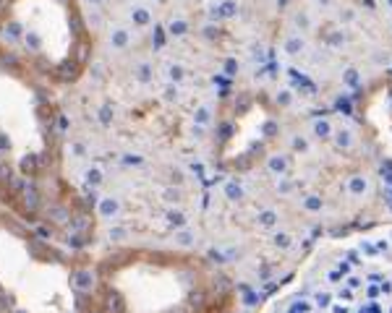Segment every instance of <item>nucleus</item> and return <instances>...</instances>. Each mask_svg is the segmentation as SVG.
I'll return each mask as SVG.
<instances>
[{"instance_id": "obj_1", "label": "nucleus", "mask_w": 392, "mask_h": 313, "mask_svg": "<svg viewBox=\"0 0 392 313\" xmlns=\"http://www.w3.org/2000/svg\"><path fill=\"white\" fill-rule=\"evenodd\" d=\"M267 313H392V232L327 258Z\"/></svg>"}, {"instance_id": "obj_18", "label": "nucleus", "mask_w": 392, "mask_h": 313, "mask_svg": "<svg viewBox=\"0 0 392 313\" xmlns=\"http://www.w3.org/2000/svg\"><path fill=\"white\" fill-rule=\"evenodd\" d=\"M87 3H89V5H94V8H100V5L105 3V0H87Z\"/></svg>"}, {"instance_id": "obj_6", "label": "nucleus", "mask_w": 392, "mask_h": 313, "mask_svg": "<svg viewBox=\"0 0 392 313\" xmlns=\"http://www.w3.org/2000/svg\"><path fill=\"white\" fill-rule=\"evenodd\" d=\"M118 209H120L118 198H112V196L100 198V214H102V217H115V214H118Z\"/></svg>"}, {"instance_id": "obj_3", "label": "nucleus", "mask_w": 392, "mask_h": 313, "mask_svg": "<svg viewBox=\"0 0 392 313\" xmlns=\"http://www.w3.org/2000/svg\"><path fill=\"white\" fill-rule=\"evenodd\" d=\"M128 16H131L133 26H149L152 24V11H149L144 3H133L131 8H128Z\"/></svg>"}, {"instance_id": "obj_2", "label": "nucleus", "mask_w": 392, "mask_h": 313, "mask_svg": "<svg viewBox=\"0 0 392 313\" xmlns=\"http://www.w3.org/2000/svg\"><path fill=\"white\" fill-rule=\"evenodd\" d=\"M108 42H110V47H115V50H126L128 44H131V29L128 26H112L108 32Z\"/></svg>"}, {"instance_id": "obj_14", "label": "nucleus", "mask_w": 392, "mask_h": 313, "mask_svg": "<svg viewBox=\"0 0 392 313\" xmlns=\"http://www.w3.org/2000/svg\"><path fill=\"white\" fill-rule=\"evenodd\" d=\"M165 99H178V89L168 86V89H165Z\"/></svg>"}, {"instance_id": "obj_11", "label": "nucleus", "mask_w": 392, "mask_h": 313, "mask_svg": "<svg viewBox=\"0 0 392 313\" xmlns=\"http://www.w3.org/2000/svg\"><path fill=\"white\" fill-rule=\"evenodd\" d=\"M50 217L55 219V222H65L68 214H65V209H50Z\"/></svg>"}, {"instance_id": "obj_5", "label": "nucleus", "mask_w": 392, "mask_h": 313, "mask_svg": "<svg viewBox=\"0 0 392 313\" xmlns=\"http://www.w3.org/2000/svg\"><path fill=\"white\" fill-rule=\"evenodd\" d=\"M24 24H21V21H8V24L3 26V37L8 42H19V40H24Z\"/></svg>"}, {"instance_id": "obj_10", "label": "nucleus", "mask_w": 392, "mask_h": 313, "mask_svg": "<svg viewBox=\"0 0 392 313\" xmlns=\"http://www.w3.org/2000/svg\"><path fill=\"white\" fill-rule=\"evenodd\" d=\"M168 76H170V81H180L183 79V68L180 65H168Z\"/></svg>"}, {"instance_id": "obj_13", "label": "nucleus", "mask_w": 392, "mask_h": 313, "mask_svg": "<svg viewBox=\"0 0 392 313\" xmlns=\"http://www.w3.org/2000/svg\"><path fill=\"white\" fill-rule=\"evenodd\" d=\"M11 149V139L8 133H0V151H8Z\"/></svg>"}, {"instance_id": "obj_12", "label": "nucleus", "mask_w": 392, "mask_h": 313, "mask_svg": "<svg viewBox=\"0 0 392 313\" xmlns=\"http://www.w3.org/2000/svg\"><path fill=\"white\" fill-rule=\"evenodd\" d=\"M168 222H170V225H183L186 217L180 214V211H170V214H168Z\"/></svg>"}, {"instance_id": "obj_15", "label": "nucleus", "mask_w": 392, "mask_h": 313, "mask_svg": "<svg viewBox=\"0 0 392 313\" xmlns=\"http://www.w3.org/2000/svg\"><path fill=\"white\" fill-rule=\"evenodd\" d=\"M71 26H73V32L79 34V32H81V19H79V16H73V19H71Z\"/></svg>"}, {"instance_id": "obj_4", "label": "nucleus", "mask_w": 392, "mask_h": 313, "mask_svg": "<svg viewBox=\"0 0 392 313\" xmlns=\"http://www.w3.org/2000/svg\"><path fill=\"white\" fill-rule=\"evenodd\" d=\"M21 42H24V47L29 52H42V47H44V40H42V34L37 32V29H26Z\"/></svg>"}, {"instance_id": "obj_17", "label": "nucleus", "mask_w": 392, "mask_h": 313, "mask_svg": "<svg viewBox=\"0 0 392 313\" xmlns=\"http://www.w3.org/2000/svg\"><path fill=\"white\" fill-rule=\"evenodd\" d=\"M102 123H110V110H102Z\"/></svg>"}, {"instance_id": "obj_16", "label": "nucleus", "mask_w": 392, "mask_h": 313, "mask_svg": "<svg viewBox=\"0 0 392 313\" xmlns=\"http://www.w3.org/2000/svg\"><path fill=\"white\" fill-rule=\"evenodd\" d=\"M89 21H92V24H94V26H100V24H102V19H100V16H97V13H92V16H89Z\"/></svg>"}, {"instance_id": "obj_8", "label": "nucleus", "mask_w": 392, "mask_h": 313, "mask_svg": "<svg viewBox=\"0 0 392 313\" xmlns=\"http://www.w3.org/2000/svg\"><path fill=\"white\" fill-rule=\"evenodd\" d=\"M152 65H149V63H139L136 65V79L141 81V83H149V81H152Z\"/></svg>"}, {"instance_id": "obj_9", "label": "nucleus", "mask_w": 392, "mask_h": 313, "mask_svg": "<svg viewBox=\"0 0 392 313\" xmlns=\"http://www.w3.org/2000/svg\"><path fill=\"white\" fill-rule=\"evenodd\" d=\"M87 183H89V186H100V183H102V172L97 170V167L87 170Z\"/></svg>"}, {"instance_id": "obj_7", "label": "nucleus", "mask_w": 392, "mask_h": 313, "mask_svg": "<svg viewBox=\"0 0 392 313\" xmlns=\"http://www.w3.org/2000/svg\"><path fill=\"white\" fill-rule=\"evenodd\" d=\"M188 32V21L186 19H170L168 21V34H173V37H183Z\"/></svg>"}]
</instances>
